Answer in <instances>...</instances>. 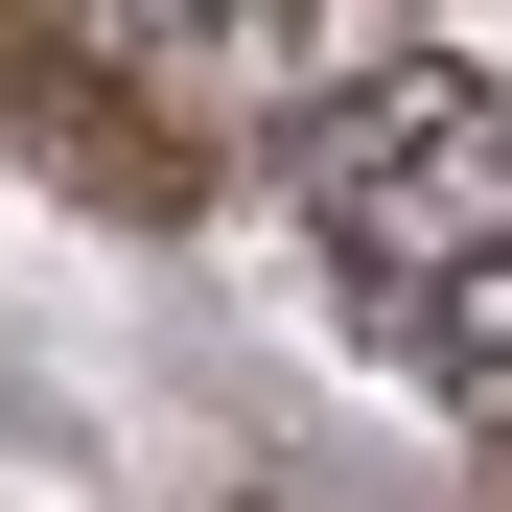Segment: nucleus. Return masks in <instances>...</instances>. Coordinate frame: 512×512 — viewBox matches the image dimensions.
<instances>
[{
    "instance_id": "nucleus-1",
    "label": "nucleus",
    "mask_w": 512,
    "mask_h": 512,
    "mask_svg": "<svg viewBox=\"0 0 512 512\" xmlns=\"http://www.w3.org/2000/svg\"><path fill=\"white\" fill-rule=\"evenodd\" d=\"M303 233H326V280L373 303V350L443 396V419L512 443V70H466V47L326 70V117H303Z\"/></svg>"
}]
</instances>
